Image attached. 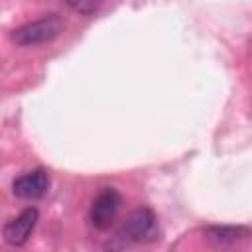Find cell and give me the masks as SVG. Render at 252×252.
<instances>
[{
	"mask_svg": "<svg viewBox=\"0 0 252 252\" xmlns=\"http://www.w3.org/2000/svg\"><path fill=\"white\" fill-rule=\"evenodd\" d=\"M65 24L59 16L51 14L33 22H28L20 26L18 30L12 32V41L20 47H30V45H41L53 41L57 35H61Z\"/></svg>",
	"mask_w": 252,
	"mask_h": 252,
	"instance_id": "obj_1",
	"label": "cell"
},
{
	"mask_svg": "<svg viewBox=\"0 0 252 252\" xmlns=\"http://www.w3.org/2000/svg\"><path fill=\"white\" fill-rule=\"evenodd\" d=\"M122 197L114 187H104L91 205V222L96 230H108L118 215Z\"/></svg>",
	"mask_w": 252,
	"mask_h": 252,
	"instance_id": "obj_2",
	"label": "cell"
},
{
	"mask_svg": "<svg viewBox=\"0 0 252 252\" xmlns=\"http://www.w3.org/2000/svg\"><path fill=\"white\" fill-rule=\"evenodd\" d=\"M39 220V213L35 207H28L24 209L18 217H14L12 220H8L4 224L2 236L10 246H22L28 242V238L32 236L35 224Z\"/></svg>",
	"mask_w": 252,
	"mask_h": 252,
	"instance_id": "obj_3",
	"label": "cell"
},
{
	"mask_svg": "<svg viewBox=\"0 0 252 252\" xmlns=\"http://www.w3.org/2000/svg\"><path fill=\"white\" fill-rule=\"evenodd\" d=\"M12 191L16 197L26 201H37L49 191V173L45 169H33L14 179Z\"/></svg>",
	"mask_w": 252,
	"mask_h": 252,
	"instance_id": "obj_4",
	"label": "cell"
},
{
	"mask_svg": "<svg viewBox=\"0 0 252 252\" xmlns=\"http://www.w3.org/2000/svg\"><path fill=\"white\" fill-rule=\"evenodd\" d=\"M154 226H156L154 211L148 207H142V209H136L134 213L128 215L118 236H122L128 242H142L154 232Z\"/></svg>",
	"mask_w": 252,
	"mask_h": 252,
	"instance_id": "obj_5",
	"label": "cell"
},
{
	"mask_svg": "<svg viewBox=\"0 0 252 252\" xmlns=\"http://www.w3.org/2000/svg\"><path fill=\"white\" fill-rule=\"evenodd\" d=\"M248 236V230L240 226H213L207 230V238L217 244H234Z\"/></svg>",
	"mask_w": 252,
	"mask_h": 252,
	"instance_id": "obj_6",
	"label": "cell"
}]
</instances>
